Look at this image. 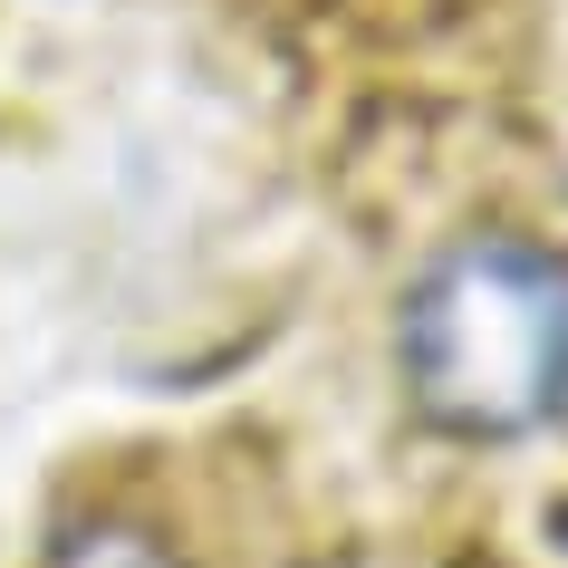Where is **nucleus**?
Masks as SVG:
<instances>
[{
  "label": "nucleus",
  "instance_id": "1",
  "mask_svg": "<svg viewBox=\"0 0 568 568\" xmlns=\"http://www.w3.org/2000/svg\"><path fill=\"white\" fill-rule=\"evenodd\" d=\"M395 366L424 424L463 444H510L568 415V261L539 241L481 232L405 290Z\"/></svg>",
  "mask_w": 568,
  "mask_h": 568
},
{
  "label": "nucleus",
  "instance_id": "2",
  "mask_svg": "<svg viewBox=\"0 0 568 568\" xmlns=\"http://www.w3.org/2000/svg\"><path fill=\"white\" fill-rule=\"evenodd\" d=\"M88 568H154V549H135V539H97Z\"/></svg>",
  "mask_w": 568,
  "mask_h": 568
}]
</instances>
